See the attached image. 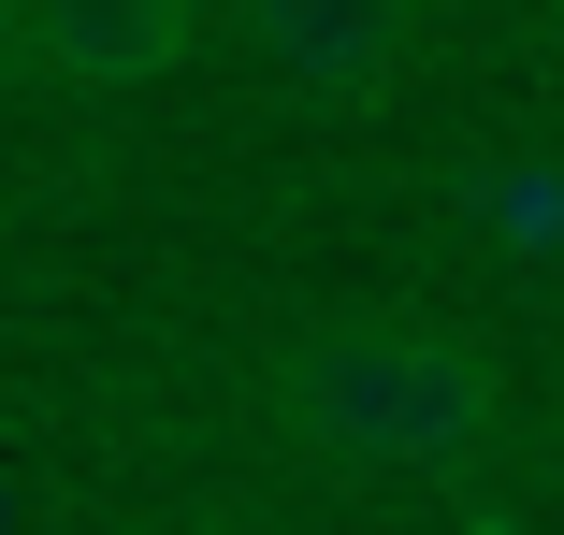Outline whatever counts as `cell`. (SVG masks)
<instances>
[{"label":"cell","mask_w":564,"mask_h":535,"mask_svg":"<svg viewBox=\"0 0 564 535\" xmlns=\"http://www.w3.org/2000/svg\"><path fill=\"white\" fill-rule=\"evenodd\" d=\"M492 362L434 318H333V334L290 348V435L318 463H391V478H448L492 449Z\"/></svg>","instance_id":"obj_1"},{"label":"cell","mask_w":564,"mask_h":535,"mask_svg":"<svg viewBox=\"0 0 564 535\" xmlns=\"http://www.w3.org/2000/svg\"><path fill=\"white\" fill-rule=\"evenodd\" d=\"M203 44L188 0H15V58L58 87H145Z\"/></svg>","instance_id":"obj_2"},{"label":"cell","mask_w":564,"mask_h":535,"mask_svg":"<svg viewBox=\"0 0 564 535\" xmlns=\"http://www.w3.org/2000/svg\"><path fill=\"white\" fill-rule=\"evenodd\" d=\"M247 44L290 87H318V101H377L405 73V15L391 0H275V15H247Z\"/></svg>","instance_id":"obj_3"},{"label":"cell","mask_w":564,"mask_h":535,"mask_svg":"<svg viewBox=\"0 0 564 535\" xmlns=\"http://www.w3.org/2000/svg\"><path fill=\"white\" fill-rule=\"evenodd\" d=\"M464 203H478V232H492L507 261H550V247H564V160H550V145H492Z\"/></svg>","instance_id":"obj_4"},{"label":"cell","mask_w":564,"mask_h":535,"mask_svg":"<svg viewBox=\"0 0 564 535\" xmlns=\"http://www.w3.org/2000/svg\"><path fill=\"white\" fill-rule=\"evenodd\" d=\"M550 478H564V449H550Z\"/></svg>","instance_id":"obj_5"}]
</instances>
